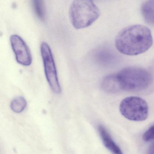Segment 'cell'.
Masks as SVG:
<instances>
[{
    "mask_svg": "<svg viewBox=\"0 0 154 154\" xmlns=\"http://www.w3.org/2000/svg\"><path fill=\"white\" fill-rule=\"evenodd\" d=\"M118 51L124 55L135 56L148 50L153 44L151 30L144 25H131L120 32L115 39Z\"/></svg>",
    "mask_w": 154,
    "mask_h": 154,
    "instance_id": "cell-1",
    "label": "cell"
},
{
    "mask_svg": "<svg viewBox=\"0 0 154 154\" xmlns=\"http://www.w3.org/2000/svg\"><path fill=\"white\" fill-rule=\"evenodd\" d=\"M69 14L73 27L80 29L92 25L100 16V12L93 0H73Z\"/></svg>",
    "mask_w": 154,
    "mask_h": 154,
    "instance_id": "cell-2",
    "label": "cell"
},
{
    "mask_svg": "<svg viewBox=\"0 0 154 154\" xmlns=\"http://www.w3.org/2000/svg\"><path fill=\"white\" fill-rule=\"evenodd\" d=\"M116 76L121 89L128 91L144 90L150 86L152 81L151 73L139 68H127Z\"/></svg>",
    "mask_w": 154,
    "mask_h": 154,
    "instance_id": "cell-3",
    "label": "cell"
},
{
    "mask_svg": "<svg viewBox=\"0 0 154 154\" xmlns=\"http://www.w3.org/2000/svg\"><path fill=\"white\" fill-rule=\"evenodd\" d=\"M119 109L125 118L132 121H144L147 119L149 114L147 102L139 97L126 98L120 103Z\"/></svg>",
    "mask_w": 154,
    "mask_h": 154,
    "instance_id": "cell-4",
    "label": "cell"
},
{
    "mask_svg": "<svg viewBox=\"0 0 154 154\" xmlns=\"http://www.w3.org/2000/svg\"><path fill=\"white\" fill-rule=\"evenodd\" d=\"M40 53L45 76L49 85L53 92L60 94L61 89L58 78L55 60L51 49L46 42H42L41 44Z\"/></svg>",
    "mask_w": 154,
    "mask_h": 154,
    "instance_id": "cell-5",
    "label": "cell"
},
{
    "mask_svg": "<svg viewBox=\"0 0 154 154\" xmlns=\"http://www.w3.org/2000/svg\"><path fill=\"white\" fill-rule=\"evenodd\" d=\"M10 40L16 61L24 66H30L32 57L30 49L24 40L16 34L11 36Z\"/></svg>",
    "mask_w": 154,
    "mask_h": 154,
    "instance_id": "cell-6",
    "label": "cell"
},
{
    "mask_svg": "<svg viewBox=\"0 0 154 154\" xmlns=\"http://www.w3.org/2000/svg\"><path fill=\"white\" fill-rule=\"evenodd\" d=\"M98 129L105 146L113 154H123L121 149L113 141L106 129L101 125L99 126Z\"/></svg>",
    "mask_w": 154,
    "mask_h": 154,
    "instance_id": "cell-7",
    "label": "cell"
},
{
    "mask_svg": "<svg viewBox=\"0 0 154 154\" xmlns=\"http://www.w3.org/2000/svg\"><path fill=\"white\" fill-rule=\"evenodd\" d=\"M102 89L109 93H114L121 90L116 75H110L104 78L101 82Z\"/></svg>",
    "mask_w": 154,
    "mask_h": 154,
    "instance_id": "cell-8",
    "label": "cell"
},
{
    "mask_svg": "<svg viewBox=\"0 0 154 154\" xmlns=\"http://www.w3.org/2000/svg\"><path fill=\"white\" fill-rule=\"evenodd\" d=\"M113 56L111 51L105 48L97 50L93 54L94 60L96 62L103 66L112 63V60L114 59Z\"/></svg>",
    "mask_w": 154,
    "mask_h": 154,
    "instance_id": "cell-9",
    "label": "cell"
},
{
    "mask_svg": "<svg viewBox=\"0 0 154 154\" xmlns=\"http://www.w3.org/2000/svg\"><path fill=\"white\" fill-rule=\"evenodd\" d=\"M142 12L148 24L154 25V0H147L142 7Z\"/></svg>",
    "mask_w": 154,
    "mask_h": 154,
    "instance_id": "cell-10",
    "label": "cell"
},
{
    "mask_svg": "<svg viewBox=\"0 0 154 154\" xmlns=\"http://www.w3.org/2000/svg\"><path fill=\"white\" fill-rule=\"evenodd\" d=\"M27 106L25 99L22 96H19L14 98L10 103V107L14 112L17 114L24 111Z\"/></svg>",
    "mask_w": 154,
    "mask_h": 154,
    "instance_id": "cell-11",
    "label": "cell"
},
{
    "mask_svg": "<svg viewBox=\"0 0 154 154\" xmlns=\"http://www.w3.org/2000/svg\"><path fill=\"white\" fill-rule=\"evenodd\" d=\"M32 2L37 16L42 20H44L45 12L43 0H32Z\"/></svg>",
    "mask_w": 154,
    "mask_h": 154,
    "instance_id": "cell-12",
    "label": "cell"
},
{
    "mask_svg": "<svg viewBox=\"0 0 154 154\" xmlns=\"http://www.w3.org/2000/svg\"><path fill=\"white\" fill-rule=\"evenodd\" d=\"M143 139L146 142H148L154 139V125L151 127L145 133L143 136Z\"/></svg>",
    "mask_w": 154,
    "mask_h": 154,
    "instance_id": "cell-13",
    "label": "cell"
},
{
    "mask_svg": "<svg viewBox=\"0 0 154 154\" xmlns=\"http://www.w3.org/2000/svg\"><path fill=\"white\" fill-rule=\"evenodd\" d=\"M148 154H154V143L149 147Z\"/></svg>",
    "mask_w": 154,
    "mask_h": 154,
    "instance_id": "cell-14",
    "label": "cell"
}]
</instances>
